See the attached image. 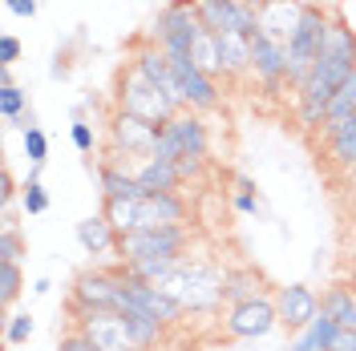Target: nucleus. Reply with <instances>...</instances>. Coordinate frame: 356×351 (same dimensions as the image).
<instances>
[{
  "label": "nucleus",
  "instance_id": "nucleus-1",
  "mask_svg": "<svg viewBox=\"0 0 356 351\" xmlns=\"http://www.w3.org/2000/svg\"><path fill=\"white\" fill-rule=\"evenodd\" d=\"M353 69H356V28L340 12H332L324 53L316 57L304 89L296 93V121L304 130H320L328 121V101L336 97V89L353 77Z\"/></svg>",
  "mask_w": 356,
  "mask_h": 351
},
{
  "label": "nucleus",
  "instance_id": "nucleus-2",
  "mask_svg": "<svg viewBox=\"0 0 356 351\" xmlns=\"http://www.w3.org/2000/svg\"><path fill=\"white\" fill-rule=\"evenodd\" d=\"M106 219L118 226V234L150 230V226H182L191 219V202L182 198V190H154L146 198L106 202Z\"/></svg>",
  "mask_w": 356,
  "mask_h": 351
},
{
  "label": "nucleus",
  "instance_id": "nucleus-3",
  "mask_svg": "<svg viewBox=\"0 0 356 351\" xmlns=\"http://www.w3.org/2000/svg\"><path fill=\"white\" fill-rule=\"evenodd\" d=\"M222 283H227V271H219L215 263L182 259L158 286H162L182 311H215L222 303Z\"/></svg>",
  "mask_w": 356,
  "mask_h": 351
},
{
  "label": "nucleus",
  "instance_id": "nucleus-4",
  "mask_svg": "<svg viewBox=\"0 0 356 351\" xmlns=\"http://www.w3.org/2000/svg\"><path fill=\"white\" fill-rule=\"evenodd\" d=\"M328 28H332V12L316 0H304V12L291 28L288 37V85L300 93L304 81H308L316 57L324 53V41H328Z\"/></svg>",
  "mask_w": 356,
  "mask_h": 351
},
{
  "label": "nucleus",
  "instance_id": "nucleus-5",
  "mask_svg": "<svg viewBox=\"0 0 356 351\" xmlns=\"http://www.w3.org/2000/svg\"><path fill=\"white\" fill-rule=\"evenodd\" d=\"M207 33H211V28L202 24L195 0H170L166 8H158L154 24H150V41H154L166 57H195V44H199Z\"/></svg>",
  "mask_w": 356,
  "mask_h": 351
},
{
  "label": "nucleus",
  "instance_id": "nucleus-6",
  "mask_svg": "<svg viewBox=\"0 0 356 351\" xmlns=\"http://www.w3.org/2000/svg\"><path fill=\"white\" fill-rule=\"evenodd\" d=\"M195 239L191 222L182 226H150V230H130L118 234V263H142V259H178Z\"/></svg>",
  "mask_w": 356,
  "mask_h": 351
},
{
  "label": "nucleus",
  "instance_id": "nucleus-7",
  "mask_svg": "<svg viewBox=\"0 0 356 351\" xmlns=\"http://www.w3.org/2000/svg\"><path fill=\"white\" fill-rule=\"evenodd\" d=\"M207 150H211V130H207L202 113L182 110L158 130L154 157H162V162H202Z\"/></svg>",
  "mask_w": 356,
  "mask_h": 351
},
{
  "label": "nucleus",
  "instance_id": "nucleus-8",
  "mask_svg": "<svg viewBox=\"0 0 356 351\" xmlns=\"http://www.w3.org/2000/svg\"><path fill=\"white\" fill-rule=\"evenodd\" d=\"M118 113H130V117H142V121H150V126H166L175 113V110L162 93H158L138 69H126L122 73V81H118Z\"/></svg>",
  "mask_w": 356,
  "mask_h": 351
},
{
  "label": "nucleus",
  "instance_id": "nucleus-9",
  "mask_svg": "<svg viewBox=\"0 0 356 351\" xmlns=\"http://www.w3.org/2000/svg\"><path fill=\"white\" fill-rule=\"evenodd\" d=\"M118 279H122V299H118V311H126V307L146 311V315H150V319H158L162 327H175V323H182V315H186V311L178 307V303L158 283L134 279L122 263H118Z\"/></svg>",
  "mask_w": 356,
  "mask_h": 351
},
{
  "label": "nucleus",
  "instance_id": "nucleus-10",
  "mask_svg": "<svg viewBox=\"0 0 356 351\" xmlns=\"http://www.w3.org/2000/svg\"><path fill=\"white\" fill-rule=\"evenodd\" d=\"M118 299H122V279H118V266H93V271H81L77 283H73V299H69V311L81 315V311H118Z\"/></svg>",
  "mask_w": 356,
  "mask_h": 351
},
{
  "label": "nucleus",
  "instance_id": "nucleus-11",
  "mask_svg": "<svg viewBox=\"0 0 356 351\" xmlns=\"http://www.w3.org/2000/svg\"><path fill=\"white\" fill-rule=\"evenodd\" d=\"M166 61H170V69H175V77H178V89H182L186 110H195V113L219 110V101H222L219 77L202 73V69L195 65V57H166Z\"/></svg>",
  "mask_w": 356,
  "mask_h": 351
},
{
  "label": "nucleus",
  "instance_id": "nucleus-12",
  "mask_svg": "<svg viewBox=\"0 0 356 351\" xmlns=\"http://www.w3.org/2000/svg\"><path fill=\"white\" fill-rule=\"evenodd\" d=\"M77 331H86L89 343L97 351H142L134 343L122 311H81L77 315Z\"/></svg>",
  "mask_w": 356,
  "mask_h": 351
},
{
  "label": "nucleus",
  "instance_id": "nucleus-13",
  "mask_svg": "<svg viewBox=\"0 0 356 351\" xmlns=\"http://www.w3.org/2000/svg\"><path fill=\"white\" fill-rule=\"evenodd\" d=\"M130 69H138L150 85L175 105V110H186V101H182V89H178V77H175V69H170V61H166V53L158 49L154 41H142L138 49H134V57H130Z\"/></svg>",
  "mask_w": 356,
  "mask_h": 351
},
{
  "label": "nucleus",
  "instance_id": "nucleus-14",
  "mask_svg": "<svg viewBox=\"0 0 356 351\" xmlns=\"http://www.w3.org/2000/svg\"><path fill=\"white\" fill-rule=\"evenodd\" d=\"M199 17L211 33H239V37H255L259 12L247 8L243 0H195Z\"/></svg>",
  "mask_w": 356,
  "mask_h": 351
},
{
  "label": "nucleus",
  "instance_id": "nucleus-15",
  "mask_svg": "<svg viewBox=\"0 0 356 351\" xmlns=\"http://www.w3.org/2000/svg\"><path fill=\"white\" fill-rule=\"evenodd\" d=\"M280 323V311H275V299H251V303H239V307H227V335L235 339H264L271 335Z\"/></svg>",
  "mask_w": 356,
  "mask_h": 351
},
{
  "label": "nucleus",
  "instance_id": "nucleus-16",
  "mask_svg": "<svg viewBox=\"0 0 356 351\" xmlns=\"http://www.w3.org/2000/svg\"><path fill=\"white\" fill-rule=\"evenodd\" d=\"M110 162L113 166H122V170H130L146 194H154V190H178V186H182V170H178V162H162V157H154V154L126 157V154H113V150H110Z\"/></svg>",
  "mask_w": 356,
  "mask_h": 351
},
{
  "label": "nucleus",
  "instance_id": "nucleus-17",
  "mask_svg": "<svg viewBox=\"0 0 356 351\" xmlns=\"http://www.w3.org/2000/svg\"><path fill=\"white\" fill-rule=\"evenodd\" d=\"M251 77L267 89L288 85V44L267 33H255L251 37Z\"/></svg>",
  "mask_w": 356,
  "mask_h": 351
},
{
  "label": "nucleus",
  "instance_id": "nucleus-18",
  "mask_svg": "<svg viewBox=\"0 0 356 351\" xmlns=\"http://www.w3.org/2000/svg\"><path fill=\"white\" fill-rule=\"evenodd\" d=\"M158 130H162V126H150V121L130 117V113H118V117H113V126H110V150H113V154H126V157L154 154Z\"/></svg>",
  "mask_w": 356,
  "mask_h": 351
},
{
  "label": "nucleus",
  "instance_id": "nucleus-19",
  "mask_svg": "<svg viewBox=\"0 0 356 351\" xmlns=\"http://www.w3.org/2000/svg\"><path fill=\"white\" fill-rule=\"evenodd\" d=\"M275 311H280V323H288L291 331H304L320 315V295L304 283H288V286H275Z\"/></svg>",
  "mask_w": 356,
  "mask_h": 351
},
{
  "label": "nucleus",
  "instance_id": "nucleus-20",
  "mask_svg": "<svg viewBox=\"0 0 356 351\" xmlns=\"http://www.w3.org/2000/svg\"><path fill=\"white\" fill-rule=\"evenodd\" d=\"M320 142L336 170H356V117L320 126Z\"/></svg>",
  "mask_w": 356,
  "mask_h": 351
},
{
  "label": "nucleus",
  "instance_id": "nucleus-21",
  "mask_svg": "<svg viewBox=\"0 0 356 351\" xmlns=\"http://www.w3.org/2000/svg\"><path fill=\"white\" fill-rule=\"evenodd\" d=\"M77 242H81V250L86 255H118V226L106 219V210L102 214H89V219L77 222Z\"/></svg>",
  "mask_w": 356,
  "mask_h": 351
},
{
  "label": "nucleus",
  "instance_id": "nucleus-22",
  "mask_svg": "<svg viewBox=\"0 0 356 351\" xmlns=\"http://www.w3.org/2000/svg\"><path fill=\"white\" fill-rule=\"evenodd\" d=\"M219 49V69L222 77H247L251 73V37L239 33H211Z\"/></svg>",
  "mask_w": 356,
  "mask_h": 351
},
{
  "label": "nucleus",
  "instance_id": "nucleus-23",
  "mask_svg": "<svg viewBox=\"0 0 356 351\" xmlns=\"http://www.w3.org/2000/svg\"><path fill=\"white\" fill-rule=\"evenodd\" d=\"M251 299H267L264 275L251 271V266H231L227 271V283H222V303L227 307H239V303H251Z\"/></svg>",
  "mask_w": 356,
  "mask_h": 351
},
{
  "label": "nucleus",
  "instance_id": "nucleus-24",
  "mask_svg": "<svg viewBox=\"0 0 356 351\" xmlns=\"http://www.w3.org/2000/svg\"><path fill=\"white\" fill-rule=\"evenodd\" d=\"M300 12H304V0H271L264 12H259L255 33H267V37H275V41L288 44L291 28H296V21H300Z\"/></svg>",
  "mask_w": 356,
  "mask_h": 351
},
{
  "label": "nucleus",
  "instance_id": "nucleus-25",
  "mask_svg": "<svg viewBox=\"0 0 356 351\" xmlns=\"http://www.w3.org/2000/svg\"><path fill=\"white\" fill-rule=\"evenodd\" d=\"M340 323H336L332 315H316L304 331H296V339H291L288 351H336V339H340Z\"/></svg>",
  "mask_w": 356,
  "mask_h": 351
},
{
  "label": "nucleus",
  "instance_id": "nucleus-26",
  "mask_svg": "<svg viewBox=\"0 0 356 351\" xmlns=\"http://www.w3.org/2000/svg\"><path fill=\"white\" fill-rule=\"evenodd\" d=\"M97 182H102V198H106V202L146 198V190L138 186V178H134L130 170H122V166H113V162H102V170H97Z\"/></svg>",
  "mask_w": 356,
  "mask_h": 351
},
{
  "label": "nucleus",
  "instance_id": "nucleus-27",
  "mask_svg": "<svg viewBox=\"0 0 356 351\" xmlns=\"http://www.w3.org/2000/svg\"><path fill=\"white\" fill-rule=\"evenodd\" d=\"M320 311L332 315L344 331L356 327V291L353 286H328V291L320 295Z\"/></svg>",
  "mask_w": 356,
  "mask_h": 351
},
{
  "label": "nucleus",
  "instance_id": "nucleus-28",
  "mask_svg": "<svg viewBox=\"0 0 356 351\" xmlns=\"http://www.w3.org/2000/svg\"><path fill=\"white\" fill-rule=\"evenodd\" d=\"M122 315H126V327H130L134 343H138L142 351H146V348H154L158 339H162V331H166L162 323H158V319H150L146 311H134V307H126Z\"/></svg>",
  "mask_w": 356,
  "mask_h": 351
},
{
  "label": "nucleus",
  "instance_id": "nucleus-29",
  "mask_svg": "<svg viewBox=\"0 0 356 351\" xmlns=\"http://www.w3.org/2000/svg\"><path fill=\"white\" fill-rule=\"evenodd\" d=\"M348 117H356V69H353V77L336 89L332 101H328V121H348Z\"/></svg>",
  "mask_w": 356,
  "mask_h": 351
},
{
  "label": "nucleus",
  "instance_id": "nucleus-30",
  "mask_svg": "<svg viewBox=\"0 0 356 351\" xmlns=\"http://www.w3.org/2000/svg\"><path fill=\"white\" fill-rule=\"evenodd\" d=\"M0 113H4V121H21L24 113H29V97H24V89L17 85H0Z\"/></svg>",
  "mask_w": 356,
  "mask_h": 351
},
{
  "label": "nucleus",
  "instance_id": "nucleus-31",
  "mask_svg": "<svg viewBox=\"0 0 356 351\" xmlns=\"http://www.w3.org/2000/svg\"><path fill=\"white\" fill-rule=\"evenodd\" d=\"M21 286H24L21 263H0V303H4V307H8V303H17Z\"/></svg>",
  "mask_w": 356,
  "mask_h": 351
},
{
  "label": "nucleus",
  "instance_id": "nucleus-32",
  "mask_svg": "<svg viewBox=\"0 0 356 351\" xmlns=\"http://www.w3.org/2000/svg\"><path fill=\"white\" fill-rule=\"evenodd\" d=\"M21 210H24V214H44V210H49V194H44L41 182L24 178V186H21Z\"/></svg>",
  "mask_w": 356,
  "mask_h": 351
},
{
  "label": "nucleus",
  "instance_id": "nucleus-33",
  "mask_svg": "<svg viewBox=\"0 0 356 351\" xmlns=\"http://www.w3.org/2000/svg\"><path fill=\"white\" fill-rule=\"evenodd\" d=\"M29 335H33V315H29V311L8 315V323H4V339H8L13 348H21V343H29Z\"/></svg>",
  "mask_w": 356,
  "mask_h": 351
},
{
  "label": "nucleus",
  "instance_id": "nucleus-34",
  "mask_svg": "<svg viewBox=\"0 0 356 351\" xmlns=\"http://www.w3.org/2000/svg\"><path fill=\"white\" fill-rule=\"evenodd\" d=\"M24 157H29V166H44L49 162V137L37 126L24 130Z\"/></svg>",
  "mask_w": 356,
  "mask_h": 351
},
{
  "label": "nucleus",
  "instance_id": "nucleus-35",
  "mask_svg": "<svg viewBox=\"0 0 356 351\" xmlns=\"http://www.w3.org/2000/svg\"><path fill=\"white\" fill-rule=\"evenodd\" d=\"M24 242L17 230H0V263H21Z\"/></svg>",
  "mask_w": 356,
  "mask_h": 351
},
{
  "label": "nucleus",
  "instance_id": "nucleus-36",
  "mask_svg": "<svg viewBox=\"0 0 356 351\" xmlns=\"http://www.w3.org/2000/svg\"><path fill=\"white\" fill-rule=\"evenodd\" d=\"M69 137H73V146H77L81 154H93V150H97V133H93V126H89V121H73Z\"/></svg>",
  "mask_w": 356,
  "mask_h": 351
},
{
  "label": "nucleus",
  "instance_id": "nucleus-37",
  "mask_svg": "<svg viewBox=\"0 0 356 351\" xmlns=\"http://www.w3.org/2000/svg\"><path fill=\"white\" fill-rule=\"evenodd\" d=\"M235 210H243V214H259V198L251 194V182L247 178H239V190H235Z\"/></svg>",
  "mask_w": 356,
  "mask_h": 351
},
{
  "label": "nucleus",
  "instance_id": "nucleus-38",
  "mask_svg": "<svg viewBox=\"0 0 356 351\" xmlns=\"http://www.w3.org/2000/svg\"><path fill=\"white\" fill-rule=\"evenodd\" d=\"M13 61H21V37L0 33V65H13Z\"/></svg>",
  "mask_w": 356,
  "mask_h": 351
},
{
  "label": "nucleus",
  "instance_id": "nucleus-39",
  "mask_svg": "<svg viewBox=\"0 0 356 351\" xmlns=\"http://www.w3.org/2000/svg\"><path fill=\"white\" fill-rule=\"evenodd\" d=\"M57 351H97V348L89 343L86 331H65V335H61V348H57Z\"/></svg>",
  "mask_w": 356,
  "mask_h": 351
},
{
  "label": "nucleus",
  "instance_id": "nucleus-40",
  "mask_svg": "<svg viewBox=\"0 0 356 351\" xmlns=\"http://www.w3.org/2000/svg\"><path fill=\"white\" fill-rule=\"evenodd\" d=\"M4 8H8L13 17H24V21H33V17H37V8H41V0H4Z\"/></svg>",
  "mask_w": 356,
  "mask_h": 351
},
{
  "label": "nucleus",
  "instance_id": "nucleus-41",
  "mask_svg": "<svg viewBox=\"0 0 356 351\" xmlns=\"http://www.w3.org/2000/svg\"><path fill=\"white\" fill-rule=\"evenodd\" d=\"M336 351H356V327L340 331V339H336Z\"/></svg>",
  "mask_w": 356,
  "mask_h": 351
},
{
  "label": "nucleus",
  "instance_id": "nucleus-42",
  "mask_svg": "<svg viewBox=\"0 0 356 351\" xmlns=\"http://www.w3.org/2000/svg\"><path fill=\"white\" fill-rule=\"evenodd\" d=\"M0 198H4V210L13 206V198H17V186H13V178H4V190H0Z\"/></svg>",
  "mask_w": 356,
  "mask_h": 351
},
{
  "label": "nucleus",
  "instance_id": "nucleus-43",
  "mask_svg": "<svg viewBox=\"0 0 356 351\" xmlns=\"http://www.w3.org/2000/svg\"><path fill=\"white\" fill-rule=\"evenodd\" d=\"M49 291H53V283H49V279H37V283H33V295H49Z\"/></svg>",
  "mask_w": 356,
  "mask_h": 351
},
{
  "label": "nucleus",
  "instance_id": "nucleus-44",
  "mask_svg": "<svg viewBox=\"0 0 356 351\" xmlns=\"http://www.w3.org/2000/svg\"><path fill=\"white\" fill-rule=\"evenodd\" d=\"M243 4H247V8H255V12H264V8L271 4V0H243Z\"/></svg>",
  "mask_w": 356,
  "mask_h": 351
}]
</instances>
